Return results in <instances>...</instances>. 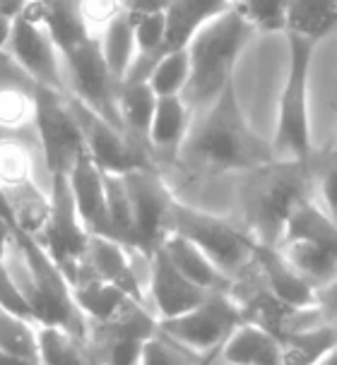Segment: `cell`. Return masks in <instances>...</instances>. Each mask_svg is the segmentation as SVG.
<instances>
[{
  "mask_svg": "<svg viewBox=\"0 0 337 365\" xmlns=\"http://www.w3.org/2000/svg\"><path fill=\"white\" fill-rule=\"evenodd\" d=\"M275 159L272 142L253 133L238 106L234 82L210 108L193 118L173 164L193 173H246Z\"/></svg>",
  "mask_w": 337,
  "mask_h": 365,
  "instance_id": "1",
  "label": "cell"
},
{
  "mask_svg": "<svg viewBox=\"0 0 337 365\" xmlns=\"http://www.w3.org/2000/svg\"><path fill=\"white\" fill-rule=\"evenodd\" d=\"M316 164L311 161L272 159L241 173L238 202L243 228L263 245H280L289 217L313 197Z\"/></svg>",
  "mask_w": 337,
  "mask_h": 365,
  "instance_id": "2",
  "label": "cell"
},
{
  "mask_svg": "<svg viewBox=\"0 0 337 365\" xmlns=\"http://www.w3.org/2000/svg\"><path fill=\"white\" fill-rule=\"evenodd\" d=\"M253 36L256 29L231 5L191 38V77L181 96L193 110V118L210 108L234 82V65Z\"/></svg>",
  "mask_w": 337,
  "mask_h": 365,
  "instance_id": "3",
  "label": "cell"
},
{
  "mask_svg": "<svg viewBox=\"0 0 337 365\" xmlns=\"http://www.w3.org/2000/svg\"><path fill=\"white\" fill-rule=\"evenodd\" d=\"M15 245L22 255L24 274H27L22 291L27 296L31 319L39 327H61L82 339H89V322L77 308L73 284L66 272L54 262V257L39 243L36 236L15 231Z\"/></svg>",
  "mask_w": 337,
  "mask_h": 365,
  "instance_id": "4",
  "label": "cell"
},
{
  "mask_svg": "<svg viewBox=\"0 0 337 365\" xmlns=\"http://www.w3.org/2000/svg\"><path fill=\"white\" fill-rule=\"evenodd\" d=\"M287 46H289V68L280 94L272 152H275V159L311 161L316 154H313V142H311L308 80H311V63H313L316 41H308V38L296 34H287Z\"/></svg>",
  "mask_w": 337,
  "mask_h": 365,
  "instance_id": "5",
  "label": "cell"
},
{
  "mask_svg": "<svg viewBox=\"0 0 337 365\" xmlns=\"http://www.w3.org/2000/svg\"><path fill=\"white\" fill-rule=\"evenodd\" d=\"M171 231L196 243L231 282L253 269L258 240L234 221L176 200L171 212Z\"/></svg>",
  "mask_w": 337,
  "mask_h": 365,
  "instance_id": "6",
  "label": "cell"
},
{
  "mask_svg": "<svg viewBox=\"0 0 337 365\" xmlns=\"http://www.w3.org/2000/svg\"><path fill=\"white\" fill-rule=\"evenodd\" d=\"M0 195L8 202L15 231L39 236L51 214V195L36 185L34 154L24 137L0 135Z\"/></svg>",
  "mask_w": 337,
  "mask_h": 365,
  "instance_id": "7",
  "label": "cell"
},
{
  "mask_svg": "<svg viewBox=\"0 0 337 365\" xmlns=\"http://www.w3.org/2000/svg\"><path fill=\"white\" fill-rule=\"evenodd\" d=\"M133 210V252L150 259L171 231V212L176 205L171 187L159 166H142L123 175Z\"/></svg>",
  "mask_w": 337,
  "mask_h": 365,
  "instance_id": "8",
  "label": "cell"
},
{
  "mask_svg": "<svg viewBox=\"0 0 337 365\" xmlns=\"http://www.w3.org/2000/svg\"><path fill=\"white\" fill-rule=\"evenodd\" d=\"M246 322L243 305L231 291H212L203 303L178 317L159 319V331L196 354H210Z\"/></svg>",
  "mask_w": 337,
  "mask_h": 365,
  "instance_id": "9",
  "label": "cell"
},
{
  "mask_svg": "<svg viewBox=\"0 0 337 365\" xmlns=\"http://www.w3.org/2000/svg\"><path fill=\"white\" fill-rule=\"evenodd\" d=\"M34 137L49 175H68L73 171L77 156L87 152L70 99L46 87L36 89Z\"/></svg>",
  "mask_w": 337,
  "mask_h": 365,
  "instance_id": "10",
  "label": "cell"
},
{
  "mask_svg": "<svg viewBox=\"0 0 337 365\" xmlns=\"http://www.w3.org/2000/svg\"><path fill=\"white\" fill-rule=\"evenodd\" d=\"M63 58H66L68 96H73L87 108H92L96 115H101L104 120L123 130L119 113L121 82L111 75L106 61H104L99 38H87L77 48L63 53Z\"/></svg>",
  "mask_w": 337,
  "mask_h": 365,
  "instance_id": "11",
  "label": "cell"
},
{
  "mask_svg": "<svg viewBox=\"0 0 337 365\" xmlns=\"http://www.w3.org/2000/svg\"><path fill=\"white\" fill-rule=\"evenodd\" d=\"M51 214L39 233V243L46 247L54 262L66 272L70 284L75 282L77 272L87 255V245L92 233L84 228L80 214L75 210V200L70 192L68 175H51Z\"/></svg>",
  "mask_w": 337,
  "mask_h": 365,
  "instance_id": "12",
  "label": "cell"
},
{
  "mask_svg": "<svg viewBox=\"0 0 337 365\" xmlns=\"http://www.w3.org/2000/svg\"><path fill=\"white\" fill-rule=\"evenodd\" d=\"M8 51L41 87L68 96L66 58L49 34L46 24L41 22V0H34L15 19Z\"/></svg>",
  "mask_w": 337,
  "mask_h": 365,
  "instance_id": "13",
  "label": "cell"
},
{
  "mask_svg": "<svg viewBox=\"0 0 337 365\" xmlns=\"http://www.w3.org/2000/svg\"><path fill=\"white\" fill-rule=\"evenodd\" d=\"M68 99L77 123H80L87 152L104 173L126 175L128 171H135V168L142 166H157L150 149L133 142L123 130L104 120L101 115H96L92 108H87L73 96H68Z\"/></svg>",
  "mask_w": 337,
  "mask_h": 365,
  "instance_id": "14",
  "label": "cell"
},
{
  "mask_svg": "<svg viewBox=\"0 0 337 365\" xmlns=\"http://www.w3.org/2000/svg\"><path fill=\"white\" fill-rule=\"evenodd\" d=\"M159 331L157 315L145 303L131 301L119 315L89 327V341L106 365H140L142 349Z\"/></svg>",
  "mask_w": 337,
  "mask_h": 365,
  "instance_id": "15",
  "label": "cell"
},
{
  "mask_svg": "<svg viewBox=\"0 0 337 365\" xmlns=\"http://www.w3.org/2000/svg\"><path fill=\"white\" fill-rule=\"evenodd\" d=\"M147 293L154 303L157 319L178 317L183 312L193 310L210 296L212 291L203 289L196 282L181 274L176 264L166 257V252L157 247L154 255L147 259Z\"/></svg>",
  "mask_w": 337,
  "mask_h": 365,
  "instance_id": "16",
  "label": "cell"
},
{
  "mask_svg": "<svg viewBox=\"0 0 337 365\" xmlns=\"http://www.w3.org/2000/svg\"><path fill=\"white\" fill-rule=\"evenodd\" d=\"M253 272L263 279V286L282 305H287L291 310L316 308V289L291 267L280 247L258 243Z\"/></svg>",
  "mask_w": 337,
  "mask_h": 365,
  "instance_id": "17",
  "label": "cell"
},
{
  "mask_svg": "<svg viewBox=\"0 0 337 365\" xmlns=\"http://www.w3.org/2000/svg\"><path fill=\"white\" fill-rule=\"evenodd\" d=\"M68 182L75 200V210L80 214L84 228L92 236L111 238L109 205H106V180H104V171L94 164L89 152H82L77 156L73 171L68 173Z\"/></svg>",
  "mask_w": 337,
  "mask_h": 365,
  "instance_id": "18",
  "label": "cell"
},
{
  "mask_svg": "<svg viewBox=\"0 0 337 365\" xmlns=\"http://www.w3.org/2000/svg\"><path fill=\"white\" fill-rule=\"evenodd\" d=\"M133 257L140 255H135L131 247H126L119 240L106 236H92L82 267L87 272H92L94 277L104 279V282L119 286L121 291H126L135 301L145 303V286H142V279L135 272Z\"/></svg>",
  "mask_w": 337,
  "mask_h": 365,
  "instance_id": "19",
  "label": "cell"
},
{
  "mask_svg": "<svg viewBox=\"0 0 337 365\" xmlns=\"http://www.w3.org/2000/svg\"><path fill=\"white\" fill-rule=\"evenodd\" d=\"M219 358L226 365H282V336L246 319L224 341Z\"/></svg>",
  "mask_w": 337,
  "mask_h": 365,
  "instance_id": "20",
  "label": "cell"
},
{
  "mask_svg": "<svg viewBox=\"0 0 337 365\" xmlns=\"http://www.w3.org/2000/svg\"><path fill=\"white\" fill-rule=\"evenodd\" d=\"M191 125L193 110L188 108L183 96H159L150 128V147L154 152V159L173 164Z\"/></svg>",
  "mask_w": 337,
  "mask_h": 365,
  "instance_id": "21",
  "label": "cell"
},
{
  "mask_svg": "<svg viewBox=\"0 0 337 365\" xmlns=\"http://www.w3.org/2000/svg\"><path fill=\"white\" fill-rule=\"evenodd\" d=\"M231 5H234V0H171L166 8L164 53L186 48V46L191 43V38L196 36L210 19L222 15Z\"/></svg>",
  "mask_w": 337,
  "mask_h": 365,
  "instance_id": "22",
  "label": "cell"
},
{
  "mask_svg": "<svg viewBox=\"0 0 337 365\" xmlns=\"http://www.w3.org/2000/svg\"><path fill=\"white\" fill-rule=\"evenodd\" d=\"M159 247L166 252V257L176 264V269L181 274H186V277L191 279V282H196L198 286H203L207 291L231 289V279L186 236H181L176 231H168Z\"/></svg>",
  "mask_w": 337,
  "mask_h": 365,
  "instance_id": "23",
  "label": "cell"
},
{
  "mask_svg": "<svg viewBox=\"0 0 337 365\" xmlns=\"http://www.w3.org/2000/svg\"><path fill=\"white\" fill-rule=\"evenodd\" d=\"M73 293H75L77 308L87 317L89 327L116 317L128 303L135 301L126 291H121L119 286L94 277V274L87 272L84 267H80V272H77V277L73 282Z\"/></svg>",
  "mask_w": 337,
  "mask_h": 365,
  "instance_id": "24",
  "label": "cell"
},
{
  "mask_svg": "<svg viewBox=\"0 0 337 365\" xmlns=\"http://www.w3.org/2000/svg\"><path fill=\"white\" fill-rule=\"evenodd\" d=\"M337 346V322L318 319L282 336V365H321Z\"/></svg>",
  "mask_w": 337,
  "mask_h": 365,
  "instance_id": "25",
  "label": "cell"
},
{
  "mask_svg": "<svg viewBox=\"0 0 337 365\" xmlns=\"http://www.w3.org/2000/svg\"><path fill=\"white\" fill-rule=\"evenodd\" d=\"M157 99L159 96L154 94L150 82H121L119 87V113L123 130H126V135L133 142L147 147L150 152V128L154 118V108H157Z\"/></svg>",
  "mask_w": 337,
  "mask_h": 365,
  "instance_id": "26",
  "label": "cell"
},
{
  "mask_svg": "<svg viewBox=\"0 0 337 365\" xmlns=\"http://www.w3.org/2000/svg\"><path fill=\"white\" fill-rule=\"evenodd\" d=\"M287 240H303V243L318 245L337 257V221L311 197L289 217L282 243Z\"/></svg>",
  "mask_w": 337,
  "mask_h": 365,
  "instance_id": "27",
  "label": "cell"
},
{
  "mask_svg": "<svg viewBox=\"0 0 337 365\" xmlns=\"http://www.w3.org/2000/svg\"><path fill=\"white\" fill-rule=\"evenodd\" d=\"M41 22L46 24L61 53H68L92 38L84 27L80 0H41Z\"/></svg>",
  "mask_w": 337,
  "mask_h": 365,
  "instance_id": "28",
  "label": "cell"
},
{
  "mask_svg": "<svg viewBox=\"0 0 337 365\" xmlns=\"http://www.w3.org/2000/svg\"><path fill=\"white\" fill-rule=\"evenodd\" d=\"M337 29V0H289L287 31L318 43Z\"/></svg>",
  "mask_w": 337,
  "mask_h": 365,
  "instance_id": "29",
  "label": "cell"
},
{
  "mask_svg": "<svg viewBox=\"0 0 337 365\" xmlns=\"http://www.w3.org/2000/svg\"><path fill=\"white\" fill-rule=\"evenodd\" d=\"M280 250L291 262V267H294L316 291L333 284L337 279V257L333 252L323 250L318 245L303 243V240H287V243L280 245Z\"/></svg>",
  "mask_w": 337,
  "mask_h": 365,
  "instance_id": "30",
  "label": "cell"
},
{
  "mask_svg": "<svg viewBox=\"0 0 337 365\" xmlns=\"http://www.w3.org/2000/svg\"><path fill=\"white\" fill-rule=\"evenodd\" d=\"M99 43H101L104 61H106L111 75L119 82H123L135 61V56H138L133 17L128 15V12H123L121 17H116L114 22L101 31Z\"/></svg>",
  "mask_w": 337,
  "mask_h": 365,
  "instance_id": "31",
  "label": "cell"
},
{
  "mask_svg": "<svg viewBox=\"0 0 337 365\" xmlns=\"http://www.w3.org/2000/svg\"><path fill=\"white\" fill-rule=\"evenodd\" d=\"M0 349L39 363V324L0 305Z\"/></svg>",
  "mask_w": 337,
  "mask_h": 365,
  "instance_id": "32",
  "label": "cell"
},
{
  "mask_svg": "<svg viewBox=\"0 0 337 365\" xmlns=\"http://www.w3.org/2000/svg\"><path fill=\"white\" fill-rule=\"evenodd\" d=\"M188 77H191V53L186 46L159 58L150 75V87L157 96H178L183 94Z\"/></svg>",
  "mask_w": 337,
  "mask_h": 365,
  "instance_id": "33",
  "label": "cell"
},
{
  "mask_svg": "<svg viewBox=\"0 0 337 365\" xmlns=\"http://www.w3.org/2000/svg\"><path fill=\"white\" fill-rule=\"evenodd\" d=\"M12 243H15V228H12L8 221L0 219V305L17 312V315L31 319L27 296H24L19 282H15V277H12V272H10V264H8V250Z\"/></svg>",
  "mask_w": 337,
  "mask_h": 365,
  "instance_id": "34",
  "label": "cell"
},
{
  "mask_svg": "<svg viewBox=\"0 0 337 365\" xmlns=\"http://www.w3.org/2000/svg\"><path fill=\"white\" fill-rule=\"evenodd\" d=\"M234 8L246 17L253 29L270 34V31H287L289 0H234Z\"/></svg>",
  "mask_w": 337,
  "mask_h": 365,
  "instance_id": "35",
  "label": "cell"
},
{
  "mask_svg": "<svg viewBox=\"0 0 337 365\" xmlns=\"http://www.w3.org/2000/svg\"><path fill=\"white\" fill-rule=\"evenodd\" d=\"M205 358L207 354H196L183 344L173 341L171 336H166L164 331H157L142 349L140 365H200Z\"/></svg>",
  "mask_w": 337,
  "mask_h": 365,
  "instance_id": "36",
  "label": "cell"
},
{
  "mask_svg": "<svg viewBox=\"0 0 337 365\" xmlns=\"http://www.w3.org/2000/svg\"><path fill=\"white\" fill-rule=\"evenodd\" d=\"M133 27L138 53L161 58L166 43V12H150V15L133 17Z\"/></svg>",
  "mask_w": 337,
  "mask_h": 365,
  "instance_id": "37",
  "label": "cell"
},
{
  "mask_svg": "<svg viewBox=\"0 0 337 365\" xmlns=\"http://www.w3.org/2000/svg\"><path fill=\"white\" fill-rule=\"evenodd\" d=\"M316 164V187L323 202V210L337 221V152L328 149L323 156H313Z\"/></svg>",
  "mask_w": 337,
  "mask_h": 365,
  "instance_id": "38",
  "label": "cell"
},
{
  "mask_svg": "<svg viewBox=\"0 0 337 365\" xmlns=\"http://www.w3.org/2000/svg\"><path fill=\"white\" fill-rule=\"evenodd\" d=\"M80 12L84 19L89 36L99 38L101 31L126 12V3L123 0H80Z\"/></svg>",
  "mask_w": 337,
  "mask_h": 365,
  "instance_id": "39",
  "label": "cell"
},
{
  "mask_svg": "<svg viewBox=\"0 0 337 365\" xmlns=\"http://www.w3.org/2000/svg\"><path fill=\"white\" fill-rule=\"evenodd\" d=\"M316 308L328 322H337V279L316 291Z\"/></svg>",
  "mask_w": 337,
  "mask_h": 365,
  "instance_id": "40",
  "label": "cell"
},
{
  "mask_svg": "<svg viewBox=\"0 0 337 365\" xmlns=\"http://www.w3.org/2000/svg\"><path fill=\"white\" fill-rule=\"evenodd\" d=\"M126 3V12L131 17L150 15V12H166L171 0H123Z\"/></svg>",
  "mask_w": 337,
  "mask_h": 365,
  "instance_id": "41",
  "label": "cell"
},
{
  "mask_svg": "<svg viewBox=\"0 0 337 365\" xmlns=\"http://www.w3.org/2000/svg\"><path fill=\"white\" fill-rule=\"evenodd\" d=\"M12 29H15V17L0 12V51H8L10 38H12Z\"/></svg>",
  "mask_w": 337,
  "mask_h": 365,
  "instance_id": "42",
  "label": "cell"
},
{
  "mask_svg": "<svg viewBox=\"0 0 337 365\" xmlns=\"http://www.w3.org/2000/svg\"><path fill=\"white\" fill-rule=\"evenodd\" d=\"M31 3H34V0H0V12H5V15L17 19Z\"/></svg>",
  "mask_w": 337,
  "mask_h": 365,
  "instance_id": "43",
  "label": "cell"
},
{
  "mask_svg": "<svg viewBox=\"0 0 337 365\" xmlns=\"http://www.w3.org/2000/svg\"><path fill=\"white\" fill-rule=\"evenodd\" d=\"M0 365H39L36 361H29V358H22L17 354H10V351L0 349Z\"/></svg>",
  "mask_w": 337,
  "mask_h": 365,
  "instance_id": "44",
  "label": "cell"
},
{
  "mask_svg": "<svg viewBox=\"0 0 337 365\" xmlns=\"http://www.w3.org/2000/svg\"><path fill=\"white\" fill-rule=\"evenodd\" d=\"M0 219L3 221H8V224L15 228V219H12V212H10V207H8V202L3 200V195H0Z\"/></svg>",
  "mask_w": 337,
  "mask_h": 365,
  "instance_id": "45",
  "label": "cell"
},
{
  "mask_svg": "<svg viewBox=\"0 0 337 365\" xmlns=\"http://www.w3.org/2000/svg\"><path fill=\"white\" fill-rule=\"evenodd\" d=\"M321 365H337V346L333 349V351H330V354L326 356V358H323V363Z\"/></svg>",
  "mask_w": 337,
  "mask_h": 365,
  "instance_id": "46",
  "label": "cell"
},
{
  "mask_svg": "<svg viewBox=\"0 0 337 365\" xmlns=\"http://www.w3.org/2000/svg\"><path fill=\"white\" fill-rule=\"evenodd\" d=\"M219 351H222V349H217V351H212V354H207V358H205V361L200 363V365H210V363L215 361V358L219 356Z\"/></svg>",
  "mask_w": 337,
  "mask_h": 365,
  "instance_id": "47",
  "label": "cell"
},
{
  "mask_svg": "<svg viewBox=\"0 0 337 365\" xmlns=\"http://www.w3.org/2000/svg\"><path fill=\"white\" fill-rule=\"evenodd\" d=\"M210 365H226V363L222 361V358H219V356H217V358H215V361H212Z\"/></svg>",
  "mask_w": 337,
  "mask_h": 365,
  "instance_id": "48",
  "label": "cell"
},
{
  "mask_svg": "<svg viewBox=\"0 0 337 365\" xmlns=\"http://www.w3.org/2000/svg\"><path fill=\"white\" fill-rule=\"evenodd\" d=\"M330 149H333V152H337V135H335V145H333V147H330Z\"/></svg>",
  "mask_w": 337,
  "mask_h": 365,
  "instance_id": "49",
  "label": "cell"
}]
</instances>
